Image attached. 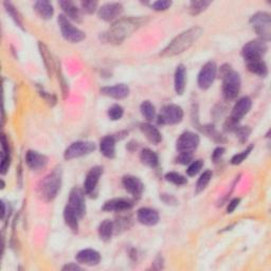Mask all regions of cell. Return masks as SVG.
<instances>
[{"mask_svg":"<svg viewBox=\"0 0 271 271\" xmlns=\"http://www.w3.org/2000/svg\"><path fill=\"white\" fill-rule=\"evenodd\" d=\"M146 22V17H123L116 21L104 34V41L112 45L122 43L127 37Z\"/></svg>","mask_w":271,"mask_h":271,"instance_id":"1","label":"cell"},{"mask_svg":"<svg viewBox=\"0 0 271 271\" xmlns=\"http://www.w3.org/2000/svg\"><path fill=\"white\" fill-rule=\"evenodd\" d=\"M204 30L200 27H193L188 29L184 32L177 35L168 45L162 50L160 55L165 58H172V56L179 55L194 45L199 37L203 35Z\"/></svg>","mask_w":271,"mask_h":271,"instance_id":"2","label":"cell"},{"mask_svg":"<svg viewBox=\"0 0 271 271\" xmlns=\"http://www.w3.org/2000/svg\"><path fill=\"white\" fill-rule=\"evenodd\" d=\"M62 186V169L58 167L47 175L39 186V195L45 201L53 200Z\"/></svg>","mask_w":271,"mask_h":271,"instance_id":"3","label":"cell"},{"mask_svg":"<svg viewBox=\"0 0 271 271\" xmlns=\"http://www.w3.org/2000/svg\"><path fill=\"white\" fill-rule=\"evenodd\" d=\"M222 77L224 97L227 100L235 99L239 92V89H241V77H239V74L229 68L223 67Z\"/></svg>","mask_w":271,"mask_h":271,"instance_id":"4","label":"cell"},{"mask_svg":"<svg viewBox=\"0 0 271 271\" xmlns=\"http://www.w3.org/2000/svg\"><path fill=\"white\" fill-rule=\"evenodd\" d=\"M250 23L261 41L267 42L271 37V18L268 13L258 12L251 17Z\"/></svg>","mask_w":271,"mask_h":271,"instance_id":"5","label":"cell"},{"mask_svg":"<svg viewBox=\"0 0 271 271\" xmlns=\"http://www.w3.org/2000/svg\"><path fill=\"white\" fill-rule=\"evenodd\" d=\"M59 24L61 28V32L66 41L75 43L80 42L85 39V33L83 31L75 28L64 14H61L59 16Z\"/></svg>","mask_w":271,"mask_h":271,"instance_id":"6","label":"cell"},{"mask_svg":"<svg viewBox=\"0 0 271 271\" xmlns=\"http://www.w3.org/2000/svg\"><path fill=\"white\" fill-rule=\"evenodd\" d=\"M184 110L180 106L175 104L167 105L162 108L158 117V123L161 125H173L182 121Z\"/></svg>","mask_w":271,"mask_h":271,"instance_id":"7","label":"cell"},{"mask_svg":"<svg viewBox=\"0 0 271 271\" xmlns=\"http://www.w3.org/2000/svg\"><path fill=\"white\" fill-rule=\"evenodd\" d=\"M96 149V144L91 141H77L65 150L64 158L66 160H72L91 154Z\"/></svg>","mask_w":271,"mask_h":271,"instance_id":"8","label":"cell"},{"mask_svg":"<svg viewBox=\"0 0 271 271\" xmlns=\"http://www.w3.org/2000/svg\"><path fill=\"white\" fill-rule=\"evenodd\" d=\"M267 50L266 42L258 40V41H252L248 43H246L243 48V56L246 63L256 60H262L263 55L265 54Z\"/></svg>","mask_w":271,"mask_h":271,"instance_id":"9","label":"cell"},{"mask_svg":"<svg viewBox=\"0 0 271 271\" xmlns=\"http://www.w3.org/2000/svg\"><path fill=\"white\" fill-rule=\"evenodd\" d=\"M67 207L71 209L77 215L82 218L86 212V204H85V192L80 188H73L70 195Z\"/></svg>","mask_w":271,"mask_h":271,"instance_id":"10","label":"cell"},{"mask_svg":"<svg viewBox=\"0 0 271 271\" xmlns=\"http://www.w3.org/2000/svg\"><path fill=\"white\" fill-rule=\"evenodd\" d=\"M199 136L192 131H186L180 135L177 142H176V148L179 153H193L199 146Z\"/></svg>","mask_w":271,"mask_h":271,"instance_id":"11","label":"cell"},{"mask_svg":"<svg viewBox=\"0 0 271 271\" xmlns=\"http://www.w3.org/2000/svg\"><path fill=\"white\" fill-rule=\"evenodd\" d=\"M217 74V67L214 62H208L201 68V70L198 74V80L197 83L200 89H208L210 88L213 84L214 80L216 78Z\"/></svg>","mask_w":271,"mask_h":271,"instance_id":"12","label":"cell"},{"mask_svg":"<svg viewBox=\"0 0 271 271\" xmlns=\"http://www.w3.org/2000/svg\"><path fill=\"white\" fill-rule=\"evenodd\" d=\"M123 13V5L119 2H108L99 9L98 15L104 21H113L120 20Z\"/></svg>","mask_w":271,"mask_h":271,"instance_id":"13","label":"cell"},{"mask_svg":"<svg viewBox=\"0 0 271 271\" xmlns=\"http://www.w3.org/2000/svg\"><path fill=\"white\" fill-rule=\"evenodd\" d=\"M103 174L102 167H93L90 171L87 173L86 178L84 180V192L87 195H91L96 191L97 186L100 181L101 176Z\"/></svg>","mask_w":271,"mask_h":271,"instance_id":"14","label":"cell"},{"mask_svg":"<svg viewBox=\"0 0 271 271\" xmlns=\"http://www.w3.org/2000/svg\"><path fill=\"white\" fill-rule=\"evenodd\" d=\"M122 185L125 190L136 198H139L144 191V185L142 184V181L139 178L135 177V176H124L122 179Z\"/></svg>","mask_w":271,"mask_h":271,"instance_id":"15","label":"cell"},{"mask_svg":"<svg viewBox=\"0 0 271 271\" xmlns=\"http://www.w3.org/2000/svg\"><path fill=\"white\" fill-rule=\"evenodd\" d=\"M134 206V201L128 198H113L106 201L103 206L105 212H125L130 210Z\"/></svg>","mask_w":271,"mask_h":271,"instance_id":"16","label":"cell"},{"mask_svg":"<svg viewBox=\"0 0 271 271\" xmlns=\"http://www.w3.org/2000/svg\"><path fill=\"white\" fill-rule=\"evenodd\" d=\"M251 105L252 102L250 98L244 97L239 99L235 103L234 107H233L230 119L235 123H238L249 112V110L251 109Z\"/></svg>","mask_w":271,"mask_h":271,"instance_id":"17","label":"cell"},{"mask_svg":"<svg viewBox=\"0 0 271 271\" xmlns=\"http://www.w3.org/2000/svg\"><path fill=\"white\" fill-rule=\"evenodd\" d=\"M77 262L86 266H97L101 262V255L97 250L93 249H84L81 250L75 256Z\"/></svg>","mask_w":271,"mask_h":271,"instance_id":"18","label":"cell"},{"mask_svg":"<svg viewBox=\"0 0 271 271\" xmlns=\"http://www.w3.org/2000/svg\"><path fill=\"white\" fill-rule=\"evenodd\" d=\"M26 162L31 169L40 171L47 167L48 158L45 155H42L35 150H29L26 154Z\"/></svg>","mask_w":271,"mask_h":271,"instance_id":"19","label":"cell"},{"mask_svg":"<svg viewBox=\"0 0 271 271\" xmlns=\"http://www.w3.org/2000/svg\"><path fill=\"white\" fill-rule=\"evenodd\" d=\"M101 93L112 99L122 100L129 94V88L125 84H117L115 86H107L101 88Z\"/></svg>","mask_w":271,"mask_h":271,"instance_id":"20","label":"cell"},{"mask_svg":"<svg viewBox=\"0 0 271 271\" xmlns=\"http://www.w3.org/2000/svg\"><path fill=\"white\" fill-rule=\"evenodd\" d=\"M137 219L142 225L155 226L159 222V214L156 210L149 209V208H141L138 210Z\"/></svg>","mask_w":271,"mask_h":271,"instance_id":"21","label":"cell"},{"mask_svg":"<svg viewBox=\"0 0 271 271\" xmlns=\"http://www.w3.org/2000/svg\"><path fill=\"white\" fill-rule=\"evenodd\" d=\"M174 84H175V90L177 94H184L186 90V84H187V70L185 65H178L175 71V78H174Z\"/></svg>","mask_w":271,"mask_h":271,"instance_id":"22","label":"cell"},{"mask_svg":"<svg viewBox=\"0 0 271 271\" xmlns=\"http://www.w3.org/2000/svg\"><path fill=\"white\" fill-rule=\"evenodd\" d=\"M60 5L62 10L64 11V15L68 18V20L74 21L77 22H81L82 21V15H81V11L80 9L74 4V2L72 1H60Z\"/></svg>","mask_w":271,"mask_h":271,"instance_id":"23","label":"cell"},{"mask_svg":"<svg viewBox=\"0 0 271 271\" xmlns=\"http://www.w3.org/2000/svg\"><path fill=\"white\" fill-rule=\"evenodd\" d=\"M140 129L146 139L152 144H159L162 141L161 132L154 125L149 123H143L140 125Z\"/></svg>","mask_w":271,"mask_h":271,"instance_id":"24","label":"cell"},{"mask_svg":"<svg viewBox=\"0 0 271 271\" xmlns=\"http://www.w3.org/2000/svg\"><path fill=\"white\" fill-rule=\"evenodd\" d=\"M100 149L106 158L112 159L116 156V140L112 136L104 137L100 143Z\"/></svg>","mask_w":271,"mask_h":271,"instance_id":"25","label":"cell"},{"mask_svg":"<svg viewBox=\"0 0 271 271\" xmlns=\"http://www.w3.org/2000/svg\"><path fill=\"white\" fill-rule=\"evenodd\" d=\"M34 10L41 18L43 20H50L54 14V9L52 4L46 0H41L34 3Z\"/></svg>","mask_w":271,"mask_h":271,"instance_id":"26","label":"cell"},{"mask_svg":"<svg viewBox=\"0 0 271 271\" xmlns=\"http://www.w3.org/2000/svg\"><path fill=\"white\" fill-rule=\"evenodd\" d=\"M113 231H115V223L109 219H105L99 226V236L104 242L109 241L113 234Z\"/></svg>","mask_w":271,"mask_h":271,"instance_id":"27","label":"cell"},{"mask_svg":"<svg viewBox=\"0 0 271 271\" xmlns=\"http://www.w3.org/2000/svg\"><path fill=\"white\" fill-rule=\"evenodd\" d=\"M248 70L252 73L260 75V77L265 78L268 73V68L266 63L263 60H256V61H251L247 63Z\"/></svg>","mask_w":271,"mask_h":271,"instance_id":"28","label":"cell"},{"mask_svg":"<svg viewBox=\"0 0 271 271\" xmlns=\"http://www.w3.org/2000/svg\"><path fill=\"white\" fill-rule=\"evenodd\" d=\"M140 160L142 161L143 165H146L149 167H156L159 165L158 156H157V154L149 148H144L142 150L140 154Z\"/></svg>","mask_w":271,"mask_h":271,"instance_id":"29","label":"cell"},{"mask_svg":"<svg viewBox=\"0 0 271 271\" xmlns=\"http://www.w3.org/2000/svg\"><path fill=\"white\" fill-rule=\"evenodd\" d=\"M64 219H65L67 226H69V228H70L74 232L78 231L80 217L71 209H69L67 206L64 210Z\"/></svg>","mask_w":271,"mask_h":271,"instance_id":"30","label":"cell"},{"mask_svg":"<svg viewBox=\"0 0 271 271\" xmlns=\"http://www.w3.org/2000/svg\"><path fill=\"white\" fill-rule=\"evenodd\" d=\"M211 4V1H207V0H197V1H192L188 7V11L192 15H198L203 13L204 11Z\"/></svg>","mask_w":271,"mask_h":271,"instance_id":"31","label":"cell"},{"mask_svg":"<svg viewBox=\"0 0 271 271\" xmlns=\"http://www.w3.org/2000/svg\"><path fill=\"white\" fill-rule=\"evenodd\" d=\"M140 110L142 116L146 118L147 121H153L156 116L155 106L149 102V101H144L140 106Z\"/></svg>","mask_w":271,"mask_h":271,"instance_id":"32","label":"cell"},{"mask_svg":"<svg viewBox=\"0 0 271 271\" xmlns=\"http://www.w3.org/2000/svg\"><path fill=\"white\" fill-rule=\"evenodd\" d=\"M212 175H213L212 172L209 171V169L200 175V177H199V179L197 181V185H196V194L203 192L207 188V186L210 184V181L212 179Z\"/></svg>","mask_w":271,"mask_h":271,"instance_id":"33","label":"cell"},{"mask_svg":"<svg viewBox=\"0 0 271 271\" xmlns=\"http://www.w3.org/2000/svg\"><path fill=\"white\" fill-rule=\"evenodd\" d=\"M40 51H41V54L42 56L43 63H45V65H46V67L48 69L49 73H51L52 68H53L52 58H51V55H50V53H49V50L47 49V47L45 45H43L42 42H40Z\"/></svg>","mask_w":271,"mask_h":271,"instance_id":"34","label":"cell"},{"mask_svg":"<svg viewBox=\"0 0 271 271\" xmlns=\"http://www.w3.org/2000/svg\"><path fill=\"white\" fill-rule=\"evenodd\" d=\"M166 179L171 182V184L175 185V186H184L186 185L188 180L184 176L178 174V173H175V172H169L166 175Z\"/></svg>","mask_w":271,"mask_h":271,"instance_id":"35","label":"cell"},{"mask_svg":"<svg viewBox=\"0 0 271 271\" xmlns=\"http://www.w3.org/2000/svg\"><path fill=\"white\" fill-rule=\"evenodd\" d=\"M123 113H124L123 107L119 104L112 105L108 109V117L111 121H118V120H120L123 117Z\"/></svg>","mask_w":271,"mask_h":271,"instance_id":"36","label":"cell"},{"mask_svg":"<svg viewBox=\"0 0 271 271\" xmlns=\"http://www.w3.org/2000/svg\"><path fill=\"white\" fill-rule=\"evenodd\" d=\"M252 148H253V146H250L249 147H247L245 150H243L242 153H239V154H236V155L233 156V157H232V159H231V163H232V165H234V166L241 165V163L249 156V154L251 153Z\"/></svg>","mask_w":271,"mask_h":271,"instance_id":"37","label":"cell"},{"mask_svg":"<svg viewBox=\"0 0 271 271\" xmlns=\"http://www.w3.org/2000/svg\"><path fill=\"white\" fill-rule=\"evenodd\" d=\"M4 7L5 9H7L8 11V13L12 16V18H13L14 21L16 22V24L18 27H21L22 28V22H21V15L18 14V12L15 10V8L12 5V3L10 2H4Z\"/></svg>","mask_w":271,"mask_h":271,"instance_id":"38","label":"cell"},{"mask_svg":"<svg viewBox=\"0 0 271 271\" xmlns=\"http://www.w3.org/2000/svg\"><path fill=\"white\" fill-rule=\"evenodd\" d=\"M204 167V160H201V159H198V160H195L193 161L190 166H188V169H187V173L188 176H195V175H197L199 172H200V169L203 168Z\"/></svg>","mask_w":271,"mask_h":271,"instance_id":"39","label":"cell"},{"mask_svg":"<svg viewBox=\"0 0 271 271\" xmlns=\"http://www.w3.org/2000/svg\"><path fill=\"white\" fill-rule=\"evenodd\" d=\"M11 163V156L9 152H1V165H0V169H1V174L4 175L8 172Z\"/></svg>","mask_w":271,"mask_h":271,"instance_id":"40","label":"cell"},{"mask_svg":"<svg viewBox=\"0 0 271 271\" xmlns=\"http://www.w3.org/2000/svg\"><path fill=\"white\" fill-rule=\"evenodd\" d=\"M235 131H236V135H237L238 140L241 141L242 143H244V142H246V141L248 140L249 135H250V132H251V129L248 127V126H242V127H236Z\"/></svg>","mask_w":271,"mask_h":271,"instance_id":"41","label":"cell"},{"mask_svg":"<svg viewBox=\"0 0 271 271\" xmlns=\"http://www.w3.org/2000/svg\"><path fill=\"white\" fill-rule=\"evenodd\" d=\"M81 5L85 13L92 14L98 8V2L97 1H83V2H81Z\"/></svg>","mask_w":271,"mask_h":271,"instance_id":"42","label":"cell"},{"mask_svg":"<svg viewBox=\"0 0 271 271\" xmlns=\"http://www.w3.org/2000/svg\"><path fill=\"white\" fill-rule=\"evenodd\" d=\"M172 5V1L167 0H161V1H156L152 4V8L155 11H166Z\"/></svg>","mask_w":271,"mask_h":271,"instance_id":"43","label":"cell"},{"mask_svg":"<svg viewBox=\"0 0 271 271\" xmlns=\"http://www.w3.org/2000/svg\"><path fill=\"white\" fill-rule=\"evenodd\" d=\"M193 160V154L192 153H179L178 157H177V162L180 163V165H188L191 163V161Z\"/></svg>","mask_w":271,"mask_h":271,"instance_id":"44","label":"cell"},{"mask_svg":"<svg viewBox=\"0 0 271 271\" xmlns=\"http://www.w3.org/2000/svg\"><path fill=\"white\" fill-rule=\"evenodd\" d=\"M225 148L222 147V146H219V147H216L215 149H214V152L212 154V159L214 162H217L220 158H222V156L225 154Z\"/></svg>","mask_w":271,"mask_h":271,"instance_id":"45","label":"cell"},{"mask_svg":"<svg viewBox=\"0 0 271 271\" xmlns=\"http://www.w3.org/2000/svg\"><path fill=\"white\" fill-rule=\"evenodd\" d=\"M239 203H241V199H239V198L232 199L230 203H229V205H228V208H227V212L232 213L238 207Z\"/></svg>","mask_w":271,"mask_h":271,"instance_id":"46","label":"cell"},{"mask_svg":"<svg viewBox=\"0 0 271 271\" xmlns=\"http://www.w3.org/2000/svg\"><path fill=\"white\" fill-rule=\"evenodd\" d=\"M63 270H68V271H70V270H81V267L79 266V265H77V264L70 263V264L65 265V266L63 267Z\"/></svg>","mask_w":271,"mask_h":271,"instance_id":"47","label":"cell"},{"mask_svg":"<svg viewBox=\"0 0 271 271\" xmlns=\"http://www.w3.org/2000/svg\"><path fill=\"white\" fill-rule=\"evenodd\" d=\"M163 196L167 198V199H166V198H163V199H162L163 201H165V203H166L167 205H169V204H175V203H176V199H175V197H173V196H172V195L163 194Z\"/></svg>","mask_w":271,"mask_h":271,"instance_id":"48","label":"cell"},{"mask_svg":"<svg viewBox=\"0 0 271 271\" xmlns=\"http://www.w3.org/2000/svg\"><path fill=\"white\" fill-rule=\"evenodd\" d=\"M1 206H2V212H1V217L3 218L4 217V214H5V207H4V203L2 201L1 203Z\"/></svg>","mask_w":271,"mask_h":271,"instance_id":"49","label":"cell"}]
</instances>
